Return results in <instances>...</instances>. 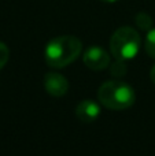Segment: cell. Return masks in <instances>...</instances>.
I'll return each instance as SVG.
<instances>
[{
  "mask_svg": "<svg viewBox=\"0 0 155 156\" xmlns=\"http://www.w3.org/2000/svg\"><path fill=\"white\" fill-rule=\"evenodd\" d=\"M82 43L74 36H58L48 41L44 49L45 63L52 69H62L78 58Z\"/></svg>",
  "mask_w": 155,
  "mask_h": 156,
  "instance_id": "1",
  "label": "cell"
},
{
  "mask_svg": "<svg viewBox=\"0 0 155 156\" xmlns=\"http://www.w3.org/2000/svg\"><path fill=\"white\" fill-rule=\"evenodd\" d=\"M98 99L109 110L121 111L132 107L136 100L135 89L120 80L106 81L98 89Z\"/></svg>",
  "mask_w": 155,
  "mask_h": 156,
  "instance_id": "2",
  "label": "cell"
},
{
  "mask_svg": "<svg viewBox=\"0 0 155 156\" xmlns=\"http://www.w3.org/2000/svg\"><path fill=\"white\" fill-rule=\"evenodd\" d=\"M142 38L136 29L131 26H122L113 33L110 38V52L117 60L133 59L140 51Z\"/></svg>",
  "mask_w": 155,
  "mask_h": 156,
  "instance_id": "3",
  "label": "cell"
},
{
  "mask_svg": "<svg viewBox=\"0 0 155 156\" xmlns=\"http://www.w3.org/2000/svg\"><path fill=\"white\" fill-rule=\"evenodd\" d=\"M82 62L88 69L93 71L104 70L110 66V55L104 48L93 45L85 49L84 55H82Z\"/></svg>",
  "mask_w": 155,
  "mask_h": 156,
  "instance_id": "4",
  "label": "cell"
},
{
  "mask_svg": "<svg viewBox=\"0 0 155 156\" xmlns=\"http://www.w3.org/2000/svg\"><path fill=\"white\" fill-rule=\"evenodd\" d=\"M44 89L49 96L54 97H62L67 93L69 90V81L67 78L56 71H49L44 76Z\"/></svg>",
  "mask_w": 155,
  "mask_h": 156,
  "instance_id": "5",
  "label": "cell"
},
{
  "mask_svg": "<svg viewBox=\"0 0 155 156\" xmlns=\"http://www.w3.org/2000/svg\"><path fill=\"white\" fill-rule=\"evenodd\" d=\"M100 115V105L93 100H82L76 107V116L84 123H91Z\"/></svg>",
  "mask_w": 155,
  "mask_h": 156,
  "instance_id": "6",
  "label": "cell"
},
{
  "mask_svg": "<svg viewBox=\"0 0 155 156\" xmlns=\"http://www.w3.org/2000/svg\"><path fill=\"white\" fill-rule=\"evenodd\" d=\"M144 48H146V52L148 54V56L155 59V27H151L148 30L147 36H146V41H144Z\"/></svg>",
  "mask_w": 155,
  "mask_h": 156,
  "instance_id": "7",
  "label": "cell"
},
{
  "mask_svg": "<svg viewBox=\"0 0 155 156\" xmlns=\"http://www.w3.org/2000/svg\"><path fill=\"white\" fill-rule=\"evenodd\" d=\"M136 25L140 27V29L143 30H150L151 27H153V19H151V16L148 15L147 12H139L136 15Z\"/></svg>",
  "mask_w": 155,
  "mask_h": 156,
  "instance_id": "8",
  "label": "cell"
},
{
  "mask_svg": "<svg viewBox=\"0 0 155 156\" xmlns=\"http://www.w3.org/2000/svg\"><path fill=\"white\" fill-rule=\"evenodd\" d=\"M126 70H128V69H126V65L124 60L115 59V62L110 65V73L114 77H124L126 74Z\"/></svg>",
  "mask_w": 155,
  "mask_h": 156,
  "instance_id": "9",
  "label": "cell"
},
{
  "mask_svg": "<svg viewBox=\"0 0 155 156\" xmlns=\"http://www.w3.org/2000/svg\"><path fill=\"white\" fill-rule=\"evenodd\" d=\"M8 59H10V49L4 43L0 41V70L7 65Z\"/></svg>",
  "mask_w": 155,
  "mask_h": 156,
  "instance_id": "10",
  "label": "cell"
},
{
  "mask_svg": "<svg viewBox=\"0 0 155 156\" xmlns=\"http://www.w3.org/2000/svg\"><path fill=\"white\" fill-rule=\"evenodd\" d=\"M150 78H151V81L155 83V65L151 67V73H150Z\"/></svg>",
  "mask_w": 155,
  "mask_h": 156,
  "instance_id": "11",
  "label": "cell"
},
{
  "mask_svg": "<svg viewBox=\"0 0 155 156\" xmlns=\"http://www.w3.org/2000/svg\"><path fill=\"white\" fill-rule=\"evenodd\" d=\"M100 2H104V3H115L118 0H100Z\"/></svg>",
  "mask_w": 155,
  "mask_h": 156,
  "instance_id": "12",
  "label": "cell"
}]
</instances>
